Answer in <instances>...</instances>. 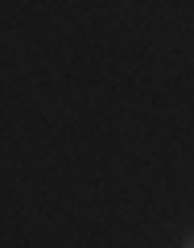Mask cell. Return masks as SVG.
Returning a JSON list of instances; mask_svg holds the SVG:
<instances>
[{
	"label": "cell",
	"instance_id": "cell-1",
	"mask_svg": "<svg viewBox=\"0 0 194 248\" xmlns=\"http://www.w3.org/2000/svg\"><path fill=\"white\" fill-rule=\"evenodd\" d=\"M186 248H194V236H190V240H186Z\"/></svg>",
	"mask_w": 194,
	"mask_h": 248
}]
</instances>
